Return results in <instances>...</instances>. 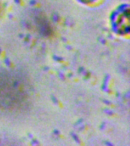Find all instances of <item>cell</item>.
Segmentation results:
<instances>
[{"instance_id": "6da1fadb", "label": "cell", "mask_w": 130, "mask_h": 146, "mask_svg": "<svg viewBox=\"0 0 130 146\" xmlns=\"http://www.w3.org/2000/svg\"><path fill=\"white\" fill-rule=\"evenodd\" d=\"M31 97L28 80L14 71L0 70V108L17 111L27 108Z\"/></svg>"}]
</instances>
